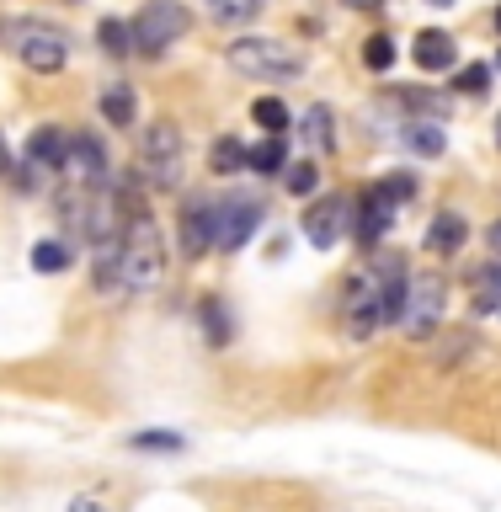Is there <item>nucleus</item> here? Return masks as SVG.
Here are the masks:
<instances>
[{"mask_svg":"<svg viewBox=\"0 0 501 512\" xmlns=\"http://www.w3.org/2000/svg\"><path fill=\"white\" fill-rule=\"evenodd\" d=\"M203 331H208V342H214V347H230V315H224L219 299L203 304Z\"/></svg>","mask_w":501,"mask_h":512,"instance_id":"obj_24","label":"nucleus"},{"mask_svg":"<svg viewBox=\"0 0 501 512\" xmlns=\"http://www.w3.org/2000/svg\"><path fill=\"white\" fill-rule=\"evenodd\" d=\"M363 59H368V70H390V64H395V43L390 38H368Z\"/></svg>","mask_w":501,"mask_h":512,"instance_id":"obj_28","label":"nucleus"},{"mask_svg":"<svg viewBox=\"0 0 501 512\" xmlns=\"http://www.w3.org/2000/svg\"><path fill=\"white\" fill-rule=\"evenodd\" d=\"M496 144H501V118H496Z\"/></svg>","mask_w":501,"mask_h":512,"instance_id":"obj_35","label":"nucleus"},{"mask_svg":"<svg viewBox=\"0 0 501 512\" xmlns=\"http://www.w3.org/2000/svg\"><path fill=\"white\" fill-rule=\"evenodd\" d=\"M432 6H454V0H432Z\"/></svg>","mask_w":501,"mask_h":512,"instance_id":"obj_34","label":"nucleus"},{"mask_svg":"<svg viewBox=\"0 0 501 512\" xmlns=\"http://www.w3.org/2000/svg\"><path fill=\"white\" fill-rule=\"evenodd\" d=\"M96 43H102L112 59H118V54H134V27H123L118 16H102V27H96Z\"/></svg>","mask_w":501,"mask_h":512,"instance_id":"obj_19","label":"nucleus"},{"mask_svg":"<svg viewBox=\"0 0 501 512\" xmlns=\"http://www.w3.org/2000/svg\"><path fill=\"white\" fill-rule=\"evenodd\" d=\"M262 214H267V208L256 198H246V192L224 198L219 203V251H240V246H246V240L262 230Z\"/></svg>","mask_w":501,"mask_h":512,"instance_id":"obj_8","label":"nucleus"},{"mask_svg":"<svg viewBox=\"0 0 501 512\" xmlns=\"http://www.w3.org/2000/svg\"><path fill=\"white\" fill-rule=\"evenodd\" d=\"M390 224H395V203L384 198L379 187H368V192H363V214H358V240H363V251H374L379 235L390 230Z\"/></svg>","mask_w":501,"mask_h":512,"instance_id":"obj_13","label":"nucleus"},{"mask_svg":"<svg viewBox=\"0 0 501 512\" xmlns=\"http://www.w3.org/2000/svg\"><path fill=\"white\" fill-rule=\"evenodd\" d=\"M32 267L38 272H64L70 267V251H64L59 240H38V246H32Z\"/></svg>","mask_w":501,"mask_h":512,"instance_id":"obj_25","label":"nucleus"},{"mask_svg":"<svg viewBox=\"0 0 501 512\" xmlns=\"http://www.w3.org/2000/svg\"><path fill=\"white\" fill-rule=\"evenodd\" d=\"M464 240H470V224H464V214H454V208H443L438 219H432V230H427V246L432 251H464Z\"/></svg>","mask_w":501,"mask_h":512,"instance_id":"obj_15","label":"nucleus"},{"mask_svg":"<svg viewBox=\"0 0 501 512\" xmlns=\"http://www.w3.org/2000/svg\"><path fill=\"white\" fill-rule=\"evenodd\" d=\"M406 107H422V112H432V118H443V112H448V102H443V96H432V91H406Z\"/></svg>","mask_w":501,"mask_h":512,"instance_id":"obj_30","label":"nucleus"},{"mask_svg":"<svg viewBox=\"0 0 501 512\" xmlns=\"http://www.w3.org/2000/svg\"><path fill=\"white\" fill-rule=\"evenodd\" d=\"M251 118L262 123V128H267L272 139H283V128H288V107L278 102V96H262V102L251 107Z\"/></svg>","mask_w":501,"mask_h":512,"instance_id":"obj_23","label":"nucleus"},{"mask_svg":"<svg viewBox=\"0 0 501 512\" xmlns=\"http://www.w3.org/2000/svg\"><path fill=\"white\" fill-rule=\"evenodd\" d=\"M64 128L54 123H43V128H32V139H27V171H38V176H54L64 171Z\"/></svg>","mask_w":501,"mask_h":512,"instance_id":"obj_12","label":"nucleus"},{"mask_svg":"<svg viewBox=\"0 0 501 512\" xmlns=\"http://www.w3.org/2000/svg\"><path fill=\"white\" fill-rule=\"evenodd\" d=\"M102 118L112 123V128H128L139 118V96H134V86H107L102 91Z\"/></svg>","mask_w":501,"mask_h":512,"instance_id":"obj_16","label":"nucleus"},{"mask_svg":"<svg viewBox=\"0 0 501 512\" xmlns=\"http://www.w3.org/2000/svg\"><path fill=\"white\" fill-rule=\"evenodd\" d=\"M406 331L416 336V342H427L432 331H438L443 320V278L438 272H422V278H411V294H406Z\"/></svg>","mask_w":501,"mask_h":512,"instance_id":"obj_7","label":"nucleus"},{"mask_svg":"<svg viewBox=\"0 0 501 512\" xmlns=\"http://www.w3.org/2000/svg\"><path fill=\"white\" fill-rule=\"evenodd\" d=\"M64 176L80 182L86 192L102 187L107 182V150H102V139H96V134H75L70 144H64Z\"/></svg>","mask_w":501,"mask_h":512,"instance_id":"obj_9","label":"nucleus"},{"mask_svg":"<svg viewBox=\"0 0 501 512\" xmlns=\"http://www.w3.org/2000/svg\"><path fill=\"white\" fill-rule=\"evenodd\" d=\"M315 187H320L315 160H294V166H288V192H294V198H310Z\"/></svg>","mask_w":501,"mask_h":512,"instance_id":"obj_26","label":"nucleus"},{"mask_svg":"<svg viewBox=\"0 0 501 512\" xmlns=\"http://www.w3.org/2000/svg\"><path fill=\"white\" fill-rule=\"evenodd\" d=\"M491 251H496V256H501V219H496V224H491Z\"/></svg>","mask_w":501,"mask_h":512,"instance_id":"obj_32","label":"nucleus"},{"mask_svg":"<svg viewBox=\"0 0 501 512\" xmlns=\"http://www.w3.org/2000/svg\"><path fill=\"white\" fill-rule=\"evenodd\" d=\"M379 192L390 203H406V198H416V176L411 171H395V176H384V182H379Z\"/></svg>","mask_w":501,"mask_h":512,"instance_id":"obj_27","label":"nucleus"},{"mask_svg":"<svg viewBox=\"0 0 501 512\" xmlns=\"http://www.w3.org/2000/svg\"><path fill=\"white\" fill-rule=\"evenodd\" d=\"M411 54H416V64L422 70H454V38L448 32H438V27H427V32H416V43H411Z\"/></svg>","mask_w":501,"mask_h":512,"instance_id":"obj_14","label":"nucleus"},{"mask_svg":"<svg viewBox=\"0 0 501 512\" xmlns=\"http://www.w3.org/2000/svg\"><path fill=\"white\" fill-rule=\"evenodd\" d=\"M139 166H144V182H150V187H176V182H182V128L166 123V118L144 128Z\"/></svg>","mask_w":501,"mask_h":512,"instance_id":"obj_5","label":"nucleus"},{"mask_svg":"<svg viewBox=\"0 0 501 512\" xmlns=\"http://www.w3.org/2000/svg\"><path fill=\"white\" fill-rule=\"evenodd\" d=\"M459 91H464V96H486V91H491V70H486V64H464Z\"/></svg>","mask_w":501,"mask_h":512,"instance_id":"obj_29","label":"nucleus"},{"mask_svg":"<svg viewBox=\"0 0 501 512\" xmlns=\"http://www.w3.org/2000/svg\"><path fill=\"white\" fill-rule=\"evenodd\" d=\"M187 27H192V16L182 0H144V11L134 16V48L160 59L176 38H187Z\"/></svg>","mask_w":501,"mask_h":512,"instance_id":"obj_4","label":"nucleus"},{"mask_svg":"<svg viewBox=\"0 0 501 512\" xmlns=\"http://www.w3.org/2000/svg\"><path fill=\"white\" fill-rule=\"evenodd\" d=\"M496 27H501V6H496Z\"/></svg>","mask_w":501,"mask_h":512,"instance_id":"obj_36","label":"nucleus"},{"mask_svg":"<svg viewBox=\"0 0 501 512\" xmlns=\"http://www.w3.org/2000/svg\"><path fill=\"white\" fill-rule=\"evenodd\" d=\"M251 171H262V176H272V171H288V150H283V139H262L251 150Z\"/></svg>","mask_w":501,"mask_h":512,"instance_id":"obj_21","label":"nucleus"},{"mask_svg":"<svg viewBox=\"0 0 501 512\" xmlns=\"http://www.w3.org/2000/svg\"><path fill=\"white\" fill-rule=\"evenodd\" d=\"M262 11V0H208V16H214V22H251V16Z\"/></svg>","mask_w":501,"mask_h":512,"instance_id":"obj_22","label":"nucleus"},{"mask_svg":"<svg viewBox=\"0 0 501 512\" xmlns=\"http://www.w3.org/2000/svg\"><path fill=\"white\" fill-rule=\"evenodd\" d=\"M0 171H11V155H6V134H0Z\"/></svg>","mask_w":501,"mask_h":512,"instance_id":"obj_33","label":"nucleus"},{"mask_svg":"<svg viewBox=\"0 0 501 512\" xmlns=\"http://www.w3.org/2000/svg\"><path fill=\"white\" fill-rule=\"evenodd\" d=\"M214 171H224V176L251 171V150H246L240 139H219V144H214Z\"/></svg>","mask_w":501,"mask_h":512,"instance_id":"obj_20","label":"nucleus"},{"mask_svg":"<svg viewBox=\"0 0 501 512\" xmlns=\"http://www.w3.org/2000/svg\"><path fill=\"white\" fill-rule=\"evenodd\" d=\"M118 267H123V294H144V288H155L160 278H166V246H160L150 219L128 224Z\"/></svg>","mask_w":501,"mask_h":512,"instance_id":"obj_2","label":"nucleus"},{"mask_svg":"<svg viewBox=\"0 0 501 512\" xmlns=\"http://www.w3.org/2000/svg\"><path fill=\"white\" fill-rule=\"evenodd\" d=\"M134 448H182V438L176 432H139Z\"/></svg>","mask_w":501,"mask_h":512,"instance_id":"obj_31","label":"nucleus"},{"mask_svg":"<svg viewBox=\"0 0 501 512\" xmlns=\"http://www.w3.org/2000/svg\"><path fill=\"white\" fill-rule=\"evenodd\" d=\"M214 246H219V203L192 198L182 208V251L187 256H208Z\"/></svg>","mask_w":501,"mask_h":512,"instance_id":"obj_11","label":"nucleus"},{"mask_svg":"<svg viewBox=\"0 0 501 512\" xmlns=\"http://www.w3.org/2000/svg\"><path fill=\"white\" fill-rule=\"evenodd\" d=\"M379 283H384V272H379V262L374 267H363L358 278L347 283V299H342V315H347V326H352V336H374L379 331Z\"/></svg>","mask_w":501,"mask_h":512,"instance_id":"obj_6","label":"nucleus"},{"mask_svg":"<svg viewBox=\"0 0 501 512\" xmlns=\"http://www.w3.org/2000/svg\"><path fill=\"white\" fill-rule=\"evenodd\" d=\"M347 230H352L347 198H320V203H310V214H304V235H310V246H320V251H331Z\"/></svg>","mask_w":501,"mask_h":512,"instance_id":"obj_10","label":"nucleus"},{"mask_svg":"<svg viewBox=\"0 0 501 512\" xmlns=\"http://www.w3.org/2000/svg\"><path fill=\"white\" fill-rule=\"evenodd\" d=\"M224 59H230L235 75H251V80H288L304 70V59L283 38H235L224 48Z\"/></svg>","mask_w":501,"mask_h":512,"instance_id":"obj_3","label":"nucleus"},{"mask_svg":"<svg viewBox=\"0 0 501 512\" xmlns=\"http://www.w3.org/2000/svg\"><path fill=\"white\" fill-rule=\"evenodd\" d=\"M0 38H6L11 54L22 59L27 70H38V75H54V70H64V59H70V38H64V27L38 22V16L0 22Z\"/></svg>","mask_w":501,"mask_h":512,"instance_id":"obj_1","label":"nucleus"},{"mask_svg":"<svg viewBox=\"0 0 501 512\" xmlns=\"http://www.w3.org/2000/svg\"><path fill=\"white\" fill-rule=\"evenodd\" d=\"M304 139H310V150H320V155L336 150V128H331V107L326 102H315L310 112H304Z\"/></svg>","mask_w":501,"mask_h":512,"instance_id":"obj_17","label":"nucleus"},{"mask_svg":"<svg viewBox=\"0 0 501 512\" xmlns=\"http://www.w3.org/2000/svg\"><path fill=\"white\" fill-rule=\"evenodd\" d=\"M406 144H411V150H416V155H427V160L448 150V139H443V128H438V123H432V118H411V123H406Z\"/></svg>","mask_w":501,"mask_h":512,"instance_id":"obj_18","label":"nucleus"}]
</instances>
